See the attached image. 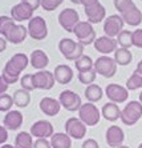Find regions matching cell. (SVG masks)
Here are the masks:
<instances>
[{
  "label": "cell",
  "mask_w": 142,
  "mask_h": 148,
  "mask_svg": "<svg viewBox=\"0 0 142 148\" xmlns=\"http://www.w3.org/2000/svg\"><path fill=\"white\" fill-rule=\"evenodd\" d=\"M53 75H55L56 83H59V84H68L73 79L72 68L66 64H60V66L56 67L55 71H53Z\"/></svg>",
  "instance_id": "7402d4cb"
},
{
  "label": "cell",
  "mask_w": 142,
  "mask_h": 148,
  "mask_svg": "<svg viewBox=\"0 0 142 148\" xmlns=\"http://www.w3.org/2000/svg\"><path fill=\"white\" fill-rule=\"evenodd\" d=\"M97 3H100L98 0H80V4H81V5H84V8H85V7H90V5L97 4Z\"/></svg>",
  "instance_id": "bcb514c9"
},
{
  "label": "cell",
  "mask_w": 142,
  "mask_h": 148,
  "mask_svg": "<svg viewBox=\"0 0 142 148\" xmlns=\"http://www.w3.org/2000/svg\"><path fill=\"white\" fill-rule=\"evenodd\" d=\"M28 63H29V58L25 53H15L4 66L3 72H1V76L5 80V83L14 84L18 82L20 73L27 68Z\"/></svg>",
  "instance_id": "6da1fadb"
},
{
  "label": "cell",
  "mask_w": 142,
  "mask_h": 148,
  "mask_svg": "<svg viewBox=\"0 0 142 148\" xmlns=\"http://www.w3.org/2000/svg\"><path fill=\"white\" fill-rule=\"evenodd\" d=\"M81 148H100V144L94 139H87V140H84Z\"/></svg>",
  "instance_id": "7bdbcfd3"
},
{
  "label": "cell",
  "mask_w": 142,
  "mask_h": 148,
  "mask_svg": "<svg viewBox=\"0 0 142 148\" xmlns=\"http://www.w3.org/2000/svg\"><path fill=\"white\" fill-rule=\"evenodd\" d=\"M105 95L108 96L109 101L116 103V104H121L128 100L129 90L126 87H122L120 84L112 83V84H108L106 88H105Z\"/></svg>",
  "instance_id": "30bf717a"
},
{
  "label": "cell",
  "mask_w": 142,
  "mask_h": 148,
  "mask_svg": "<svg viewBox=\"0 0 142 148\" xmlns=\"http://www.w3.org/2000/svg\"><path fill=\"white\" fill-rule=\"evenodd\" d=\"M39 107H40V111L47 116H56L61 110V104H60V101L57 99L47 96L40 100Z\"/></svg>",
  "instance_id": "ac0fdd59"
},
{
  "label": "cell",
  "mask_w": 142,
  "mask_h": 148,
  "mask_svg": "<svg viewBox=\"0 0 142 148\" xmlns=\"http://www.w3.org/2000/svg\"><path fill=\"white\" fill-rule=\"evenodd\" d=\"M125 21L121 15H110L104 20V32L109 38H117L124 31Z\"/></svg>",
  "instance_id": "9c48e42d"
},
{
  "label": "cell",
  "mask_w": 142,
  "mask_h": 148,
  "mask_svg": "<svg viewBox=\"0 0 142 148\" xmlns=\"http://www.w3.org/2000/svg\"><path fill=\"white\" fill-rule=\"evenodd\" d=\"M104 96V91L97 84H90L85 88V97L90 103H97Z\"/></svg>",
  "instance_id": "f1b7e54d"
},
{
  "label": "cell",
  "mask_w": 142,
  "mask_h": 148,
  "mask_svg": "<svg viewBox=\"0 0 142 148\" xmlns=\"http://www.w3.org/2000/svg\"><path fill=\"white\" fill-rule=\"evenodd\" d=\"M64 0H41V7L45 11H55L61 5Z\"/></svg>",
  "instance_id": "f35d334b"
},
{
  "label": "cell",
  "mask_w": 142,
  "mask_h": 148,
  "mask_svg": "<svg viewBox=\"0 0 142 148\" xmlns=\"http://www.w3.org/2000/svg\"><path fill=\"white\" fill-rule=\"evenodd\" d=\"M28 35L33 40H44L48 36V25L43 16H33L28 21Z\"/></svg>",
  "instance_id": "8992f818"
},
{
  "label": "cell",
  "mask_w": 142,
  "mask_h": 148,
  "mask_svg": "<svg viewBox=\"0 0 142 148\" xmlns=\"http://www.w3.org/2000/svg\"><path fill=\"white\" fill-rule=\"evenodd\" d=\"M59 101H60V104H61V107L65 108V110L69 111V112H76V111H78L81 108V106H82L80 95L76 92H73V91H69V90H65L60 93Z\"/></svg>",
  "instance_id": "52a82bcc"
},
{
  "label": "cell",
  "mask_w": 142,
  "mask_h": 148,
  "mask_svg": "<svg viewBox=\"0 0 142 148\" xmlns=\"http://www.w3.org/2000/svg\"><path fill=\"white\" fill-rule=\"evenodd\" d=\"M80 23V15L73 8H65L59 14V24L65 31L73 32L74 27Z\"/></svg>",
  "instance_id": "ba28073f"
},
{
  "label": "cell",
  "mask_w": 142,
  "mask_h": 148,
  "mask_svg": "<svg viewBox=\"0 0 142 148\" xmlns=\"http://www.w3.org/2000/svg\"><path fill=\"white\" fill-rule=\"evenodd\" d=\"M33 148H52L51 140L48 139H36L33 143Z\"/></svg>",
  "instance_id": "60d3db41"
},
{
  "label": "cell",
  "mask_w": 142,
  "mask_h": 148,
  "mask_svg": "<svg viewBox=\"0 0 142 148\" xmlns=\"http://www.w3.org/2000/svg\"><path fill=\"white\" fill-rule=\"evenodd\" d=\"M74 67L78 72H87V71H92L94 69V63L90 59V56L88 55H82L78 60L74 62Z\"/></svg>",
  "instance_id": "4dcf8cb0"
},
{
  "label": "cell",
  "mask_w": 142,
  "mask_h": 148,
  "mask_svg": "<svg viewBox=\"0 0 142 148\" xmlns=\"http://www.w3.org/2000/svg\"><path fill=\"white\" fill-rule=\"evenodd\" d=\"M55 75L53 72H49L47 69H41L33 73V84H35L36 90H51L55 86Z\"/></svg>",
  "instance_id": "7c38bea8"
},
{
  "label": "cell",
  "mask_w": 142,
  "mask_h": 148,
  "mask_svg": "<svg viewBox=\"0 0 142 148\" xmlns=\"http://www.w3.org/2000/svg\"><path fill=\"white\" fill-rule=\"evenodd\" d=\"M117 66L118 64L116 63L114 58L102 55L94 62V71L106 79H110L117 73Z\"/></svg>",
  "instance_id": "5b68a950"
},
{
  "label": "cell",
  "mask_w": 142,
  "mask_h": 148,
  "mask_svg": "<svg viewBox=\"0 0 142 148\" xmlns=\"http://www.w3.org/2000/svg\"><path fill=\"white\" fill-rule=\"evenodd\" d=\"M8 87H9V84H7V83H5V80L3 79V76L0 75V95H3V93L7 92Z\"/></svg>",
  "instance_id": "f6af8a7d"
},
{
  "label": "cell",
  "mask_w": 142,
  "mask_h": 148,
  "mask_svg": "<svg viewBox=\"0 0 142 148\" xmlns=\"http://www.w3.org/2000/svg\"><path fill=\"white\" fill-rule=\"evenodd\" d=\"M138 148H142V143H141V144H139V145H138Z\"/></svg>",
  "instance_id": "db71d44e"
},
{
  "label": "cell",
  "mask_w": 142,
  "mask_h": 148,
  "mask_svg": "<svg viewBox=\"0 0 142 148\" xmlns=\"http://www.w3.org/2000/svg\"><path fill=\"white\" fill-rule=\"evenodd\" d=\"M28 35V28L24 27L23 24H14L12 28L9 29V32L7 34L5 39L8 41H11L12 44H20L27 39Z\"/></svg>",
  "instance_id": "d6986e66"
},
{
  "label": "cell",
  "mask_w": 142,
  "mask_h": 148,
  "mask_svg": "<svg viewBox=\"0 0 142 148\" xmlns=\"http://www.w3.org/2000/svg\"><path fill=\"white\" fill-rule=\"evenodd\" d=\"M33 136L31 132L21 131L15 138V148H33Z\"/></svg>",
  "instance_id": "4316f807"
},
{
  "label": "cell",
  "mask_w": 142,
  "mask_h": 148,
  "mask_svg": "<svg viewBox=\"0 0 142 148\" xmlns=\"http://www.w3.org/2000/svg\"><path fill=\"white\" fill-rule=\"evenodd\" d=\"M117 43L121 48H130L133 47V32L124 29L120 32V35L117 36Z\"/></svg>",
  "instance_id": "1f68e13d"
},
{
  "label": "cell",
  "mask_w": 142,
  "mask_h": 148,
  "mask_svg": "<svg viewBox=\"0 0 142 148\" xmlns=\"http://www.w3.org/2000/svg\"><path fill=\"white\" fill-rule=\"evenodd\" d=\"M113 4H114L116 10L121 15L124 14V12H126L128 10H130V8L135 7V4L133 0H113Z\"/></svg>",
  "instance_id": "d590c367"
},
{
  "label": "cell",
  "mask_w": 142,
  "mask_h": 148,
  "mask_svg": "<svg viewBox=\"0 0 142 148\" xmlns=\"http://www.w3.org/2000/svg\"><path fill=\"white\" fill-rule=\"evenodd\" d=\"M12 97H14L15 106L19 108H25L29 106V103H31V95H29L28 91L23 90V88L15 91V92L12 93Z\"/></svg>",
  "instance_id": "83f0119b"
},
{
  "label": "cell",
  "mask_w": 142,
  "mask_h": 148,
  "mask_svg": "<svg viewBox=\"0 0 142 148\" xmlns=\"http://www.w3.org/2000/svg\"><path fill=\"white\" fill-rule=\"evenodd\" d=\"M139 101L142 103V91H141V93H139Z\"/></svg>",
  "instance_id": "f5cc1de1"
},
{
  "label": "cell",
  "mask_w": 142,
  "mask_h": 148,
  "mask_svg": "<svg viewBox=\"0 0 142 148\" xmlns=\"http://www.w3.org/2000/svg\"><path fill=\"white\" fill-rule=\"evenodd\" d=\"M118 148H130V147H128V145H124V144H122V145H120Z\"/></svg>",
  "instance_id": "816d5d0a"
},
{
  "label": "cell",
  "mask_w": 142,
  "mask_h": 148,
  "mask_svg": "<svg viewBox=\"0 0 142 148\" xmlns=\"http://www.w3.org/2000/svg\"><path fill=\"white\" fill-rule=\"evenodd\" d=\"M114 60L118 66H129L133 60L132 52L128 48H117L114 52Z\"/></svg>",
  "instance_id": "f546056e"
},
{
  "label": "cell",
  "mask_w": 142,
  "mask_h": 148,
  "mask_svg": "<svg viewBox=\"0 0 142 148\" xmlns=\"http://www.w3.org/2000/svg\"><path fill=\"white\" fill-rule=\"evenodd\" d=\"M96 76H97V72H96L94 69L87 71V72H78V80H80L81 84L90 86V84H93V82L96 80Z\"/></svg>",
  "instance_id": "8d00e7d4"
},
{
  "label": "cell",
  "mask_w": 142,
  "mask_h": 148,
  "mask_svg": "<svg viewBox=\"0 0 142 148\" xmlns=\"http://www.w3.org/2000/svg\"><path fill=\"white\" fill-rule=\"evenodd\" d=\"M101 115L105 120L108 121H116L118 119H121V110L116 103H109L104 104L102 108H101Z\"/></svg>",
  "instance_id": "603a6c76"
},
{
  "label": "cell",
  "mask_w": 142,
  "mask_h": 148,
  "mask_svg": "<svg viewBox=\"0 0 142 148\" xmlns=\"http://www.w3.org/2000/svg\"><path fill=\"white\" fill-rule=\"evenodd\" d=\"M105 139H106V144L110 148H118L120 145L124 144L125 140V132L121 127L118 125H110L106 130L105 134Z\"/></svg>",
  "instance_id": "5bb4252c"
},
{
  "label": "cell",
  "mask_w": 142,
  "mask_h": 148,
  "mask_svg": "<svg viewBox=\"0 0 142 148\" xmlns=\"http://www.w3.org/2000/svg\"><path fill=\"white\" fill-rule=\"evenodd\" d=\"M78 119L82 121L87 127H94V125H97L98 121L101 119V112L94 103H88L82 104L81 108L78 110Z\"/></svg>",
  "instance_id": "3957f363"
},
{
  "label": "cell",
  "mask_w": 142,
  "mask_h": 148,
  "mask_svg": "<svg viewBox=\"0 0 142 148\" xmlns=\"http://www.w3.org/2000/svg\"><path fill=\"white\" fill-rule=\"evenodd\" d=\"M12 106H15L14 103V97L7 93L0 95V112H8L11 111Z\"/></svg>",
  "instance_id": "e575fe53"
},
{
  "label": "cell",
  "mask_w": 142,
  "mask_h": 148,
  "mask_svg": "<svg viewBox=\"0 0 142 148\" xmlns=\"http://www.w3.org/2000/svg\"><path fill=\"white\" fill-rule=\"evenodd\" d=\"M77 44H78V41H74L69 38H64L59 41V49L62 53V56H64L66 60H69V58L72 56L74 49L77 48Z\"/></svg>",
  "instance_id": "484cf974"
},
{
  "label": "cell",
  "mask_w": 142,
  "mask_h": 148,
  "mask_svg": "<svg viewBox=\"0 0 142 148\" xmlns=\"http://www.w3.org/2000/svg\"><path fill=\"white\" fill-rule=\"evenodd\" d=\"M121 16L125 23L132 25V27H137V25H139L142 23V12L137 8V5L128 10L126 12H124Z\"/></svg>",
  "instance_id": "cb8c5ba5"
},
{
  "label": "cell",
  "mask_w": 142,
  "mask_h": 148,
  "mask_svg": "<svg viewBox=\"0 0 142 148\" xmlns=\"http://www.w3.org/2000/svg\"><path fill=\"white\" fill-rule=\"evenodd\" d=\"M31 135L36 139H48L53 136V125L48 120H37L32 124Z\"/></svg>",
  "instance_id": "4fadbf2b"
},
{
  "label": "cell",
  "mask_w": 142,
  "mask_h": 148,
  "mask_svg": "<svg viewBox=\"0 0 142 148\" xmlns=\"http://www.w3.org/2000/svg\"><path fill=\"white\" fill-rule=\"evenodd\" d=\"M51 145L52 148H72V138L65 132L53 134L51 138Z\"/></svg>",
  "instance_id": "d4e9b609"
},
{
  "label": "cell",
  "mask_w": 142,
  "mask_h": 148,
  "mask_svg": "<svg viewBox=\"0 0 142 148\" xmlns=\"http://www.w3.org/2000/svg\"><path fill=\"white\" fill-rule=\"evenodd\" d=\"M142 117V103L139 100L129 101L121 110V120L125 125L132 127Z\"/></svg>",
  "instance_id": "7a4b0ae2"
},
{
  "label": "cell",
  "mask_w": 142,
  "mask_h": 148,
  "mask_svg": "<svg viewBox=\"0 0 142 148\" xmlns=\"http://www.w3.org/2000/svg\"><path fill=\"white\" fill-rule=\"evenodd\" d=\"M3 124L7 130L16 131L23 125V114L20 111H8L3 119Z\"/></svg>",
  "instance_id": "ffe728a7"
},
{
  "label": "cell",
  "mask_w": 142,
  "mask_h": 148,
  "mask_svg": "<svg viewBox=\"0 0 142 148\" xmlns=\"http://www.w3.org/2000/svg\"><path fill=\"white\" fill-rule=\"evenodd\" d=\"M133 45L137 48H142V28L133 31Z\"/></svg>",
  "instance_id": "ab89813d"
},
{
  "label": "cell",
  "mask_w": 142,
  "mask_h": 148,
  "mask_svg": "<svg viewBox=\"0 0 142 148\" xmlns=\"http://www.w3.org/2000/svg\"><path fill=\"white\" fill-rule=\"evenodd\" d=\"M96 51H98L102 55H109L112 52H116L117 49V39L114 38H109V36H100V38L96 39V41L93 43Z\"/></svg>",
  "instance_id": "9a60e30c"
},
{
  "label": "cell",
  "mask_w": 142,
  "mask_h": 148,
  "mask_svg": "<svg viewBox=\"0 0 142 148\" xmlns=\"http://www.w3.org/2000/svg\"><path fill=\"white\" fill-rule=\"evenodd\" d=\"M14 24H16V21L11 16H5V15L0 16V35H1L3 38H5Z\"/></svg>",
  "instance_id": "836d02e7"
},
{
  "label": "cell",
  "mask_w": 142,
  "mask_h": 148,
  "mask_svg": "<svg viewBox=\"0 0 142 148\" xmlns=\"http://www.w3.org/2000/svg\"><path fill=\"white\" fill-rule=\"evenodd\" d=\"M73 4H80V0H70Z\"/></svg>",
  "instance_id": "f907efd6"
},
{
  "label": "cell",
  "mask_w": 142,
  "mask_h": 148,
  "mask_svg": "<svg viewBox=\"0 0 142 148\" xmlns=\"http://www.w3.org/2000/svg\"><path fill=\"white\" fill-rule=\"evenodd\" d=\"M7 43H8L7 39L3 38V36H0V52L5 51V48H7Z\"/></svg>",
  "instance_id": "7dc6e473"
},
{
  "label": "cell",
  "mask_w": 142,
  "mask_h": 148,
  "mask_svg": "<svg viewBox=\"0 0 142 148\" xmlns=\"http://www.w3.org/2000/svg\"><path fill=\"white\" fill-rule=\"evenodd\" d=\"M85 15L88 17V21L92 23V24H98L102 20H105V16H106V10L101 3L93 4L90 7H85Z\"/></svg>",
  "instance_id": "2e32d148"
},
{
  "label": "cell",
  "mask_w": 142,
  "mask_h": 148,
  "mask_svg": "<svg viewBox=\"0 0 142 148\" xmlns=\"http://www.w3.org/2000/svg\"><path fill=\"white\" fill-rule=\"evenodd\" d=\"M29 63H31V66L33 68L41 71V69L47 68V66L49 64V58L43 49H35V51L31 52Z\"/></svg>",
  "instance_id": "44dd1931"
},
{
  "label": "cell",
  "mask_w": 142,
  "mask_h": 148,
  "mask_svg": "<svg viewBox=\"0 0 142 148\" xmlns=\"http://www.w3.org/2000/svg\"><path fill=\"white\" fill-rule=\"evenodd\" d=\"M126 88L129 91H135L142 88V75L138 72H133L129 76V79L126 80Z\"/></svg>",
  "instance_id": "d6a6232c"
},
{
  "label": "cell",
  "mask_w": 142,
  "mask_h": 148,
  "mask_svg": "<svg viewBox=\"0 0 142 148\" xmlns=\"http://www.w3.org/2000/svg\"><path fill=\"white\" fill-rule=\"evenodd\" d=\"M11 17L14 19L16 23H20V21H25V20H31L33 17V11L31 8L25 5L24 3H19L16 5L11 8Z\"/></svg>",
  "instance_id": "e0dca14e"
},
{
  "label": "cell",
  "mask_w": 142,
  "mask_h": 148,
  "mask_svg": "<svg viewBox=\"0 0 142 148\" xmlns=\"http://www.w3.org/2000/svg\"><path fill=\"white\" fill-rule=\"evenodd\" d=\"M0 148H15V145H11V144H3Z\"/></svg>",
  "instance_id": "681fc988"
},
{
  "label": "cell",
  "mask_w": 142,
  "mask_h": 148,
  "mask_svg": "<svg viewBox=\"0 0 142 148\" xmlns=\"http://www.w3.org/2000/svg\"><path fill=\"white\" fill-rule=\"evenodd\" d=\"M135 72H138L142 75V59L138 62V64H137V68H135Z\"/></svg>",
  "instance_id": "c3c4849f"
},
{
  "label": "cell",
  "mask_w": 142,
  "mask_h": 148,
  "mask_svg": "<svg viewBox=\"0 0 142 148\" xmlns=\"http://www.w3.org/2000/svg\"><path fill=\"white\" fill-rule=\"evenodd\" d=\"M65 134L69 135L72 139L81 140L87 135V125L78 117H69L65 121Z\"/></svg>",
  "instance_id": "8fae6325"
},
{
  "label": "cell",
  "mask_w": 142,
  "mask_h": 148,
  "mask_svg": "<svg viewBox=\"0 0 142 148\" xmlns=\"http://www.w3.org/2000/svg\"><path fill=\"white\" fill-rule=\"evenodd\" d=\"M7 140H8V130L4 125H0V145L5 144Z\"/></svg>",
  "instance_id": "ee69618b"
},
{
  "label": "cell",
  "mask_w": 142,
  "mask_h": 148,
  "mask_svg": "<svg viewBox=\"0 0 142 148\" xmlns=\"http://www.w3.org/2000/svg\"><path fill=\"white\" fill-rule=\"evenodd\" d=\"M20 86H21L23 90L28 91V92L36 90L35 84H33V75H31V73H25V75L20 79Z\"/></svg>",
  "instance_id": "74e56055"
},
{
  "label": "cell",
  "mask_w": 142,
  "mask_h": 148,
  "mask_svg": "<svg viewBox=\"0 0 142 148\" xmlns=\"http://www.w3.org/2000/svg\"><path fill=\"white\" fill-rule=\"evenodd\" d=\"M73 34L76 36L77 41L85 47V45L93 44L96 41V31L93 29V25L89 21H80L78 24L74 27Z\"/></svg>",
  "instance_id": "277c9868"
},
{
  "label": "cell",
  "mask_w": 142,
  "mask_h": 148,
  "mask_svg": "<svg viewBox=\"0 0 142 148\" xmlns=\"http://www.w3.org/2000/svg\"><path fill=\"white\" fill-rule=\"evenodd\" d=\"M21 3H24L25 5H28L33 12H35L39 7H41V0H21Z\"/></svg>",
  "instance_id": "b9f144b4"
}]
</instances>
